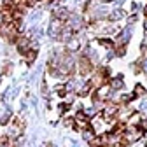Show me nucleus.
Segmentation results:
<instances>
[{"instance_id":"obj_14","label":"nucleus","mask_w":147,"mask_h":147,"mask_svg":"<svg viewBox=\"0 0 147 147\" xmlns=\"http://www.w3.org/2000/svg\"><path fill=\"white\" fill-rule=\"evenodd\" d=\"M65 126H68V128H70V126H74V119H72V117L65 119Z\"/></svg>"},{"instance_id":"obj_15","label":"nucleus","mask_w":147,"mask_h":147,"mask_svg":"<svg viewBox=\"0 0 147 147\" xmlns=\"http://www.w3.org/2000/svg\"><path fill=\"white\" fill-rule=\"evenodd\" d=\"M144 28L147 30V18H145V21H144Z\"/></svg>"},{"instance_id":"obj_4","label":"nucleus","mask_w":147,"mask_h":147,"mask_svg":"<svg viewBox=\"0 0 147 147\" xmlns=\"http://www.w3.org/2000/svg\"><path fill=\"white\" fill-rule=\"evenodd\" d=\"M117 112H119V105L117 103H109V105H105L102 116L105 119H114V116H117Z\"/></svg>"},{"instance_id":"obj_16","label":"nucleus","mask_w":147,"mask_h":147,"mask_svg":"<svg viewBox=\"0 0 147 147\" xmlns=\"http://www.w3.org/2000/svg\"><path fill=\"white\" fill-rule=\"evenodd\" d=\"M144 14H145V18H147V5L144 7Z\"/></svg>"},{"instance_id":"obj_18","label":"nucleus","mask_w":147,"mask_h":147,"mask_svg":"<svg viewBox=\"0 0 147 147\" xmlns=\"http://www.w3.org/2000/svg\"><path fill=\"white\" fill-rule=\"evenodd\" d=\"M102 147H107V145H102Z\"/></svg>"},{"instance_id":"obj_2","label":"nucleus","mask_w":147,"mask_h":147,"mask_svg":"<svg viewBox=\"0 0 147 147\" xmlns=\"http://www.w3.org/2000/svg\"><path fill=\"white\" fill-rule=\"evenodd\" d=\"M77 68H79V74H81V76H88V74H91V70H93V63H91V60H89L88 56H81Z\"/></svg>"},{"instance_id":"obj_5","label":"nucleus","mask_w":147,"mask_h":147,"mask_svg":"<svg viewBox=\"0 0 147 147\" xmlns=\"http://www.w3.org/2000/svg\"><path fill=\"white\" fill-rule=\"evenodd\" d=\"M16 46H18V51H20L21 54H25V53L32 47L28 37H18V39H16Z\"/></svg>"},{"instance_id":"obj_13","label":"nucleus","mask_w":147,"mask_h":147,"mask_svg":"<svg viewBox=\"0 0 147 147\" xmlns=\"http://www.w3.org/2000/svg\"><path fill=\"white\" fill-rule=\"evenodd\" d=\"M9 119H11V112L7 110V112L2 116V119H0V124H7V123H9Z\"/></svg>"},{"instance_id":"obj_11","label":"nucleus","mask_w":147,"mask_h":147,"mask_svg":"<svg viewBox=\"0 0 147 147\" xmlns=\"http://www.w3.org/2000/svg\"><path fill=\"white\" fill-rule=\"evenodd\" d=\"M145 93H147V91H145V88H144L142 84H137V86H135V91H133L135 96H144Z\"/></svg>"},{"instance_id":"obj_6","label":"nucleus","mask_w":147,"mask_h":147,"mask_svg":"<svg viewBox=\"0 0 147 147\" xmlns=\"http://www.w3.org/2000/svg\"><path fill=\"white\" fill-rule=\"evenodd\" d=\"M109 86H110V89L121 91V89L124 88V82H123V76H117V77H112V79H109Z\"/></svg>"},{"instance_id":"obj_10","label":"nucleus","mask_w":147,"mask_h":147,"mask_svg":"<svg viewBox=\"0 0 147 147\" xmlns=\"http://www.w3.org/2000/svg\"><path fill=\"white\" fill-rule=\"evenodd\" d=\"M123 16H124V12H123L121 9H117V11H114L112 14H110V18H109V20H110V21H117V20H121Z\"/></svg>"},{"instance_id":"obj_8","label":"nucleus","mask_w":147,"mask_h":147,"mask_svg":"<svg viewBox=\"0 0 147 147\" xmlns=\"http://www.w3.org/2000/svg\"><path fill=\"white\" fill-rule=\"evenodd\" d=\"M91 88H93V84H91V81H88V82H86V84L79 89V95H81V96H86V95L89 93V91H91Z\"/></svg>"},{"instance_id":"obj_7","label":"nucleus","mask_w":147,"mask_h":147,"mask_svg":"<svg viewBox=\"0 0 147 147\" xmlns=\"http://www.w3.org/2000/svg\"><path fill=\"white\" fill-rule=\"evenodd\" d=\"M23 56H25V61L28 63V65H32L35 60H37V49H33V47H30L25 54H23Z\"/></svg>"},{"instance_id":"obj_9","label":"nucleus","mask_w":147,"mask_h":147,"mask_svg":"<svg viewBox=\"0 0 147 147\" xmlns=\"http://www.w3.org/2000/svg\"><path fill=\"white\" fill-rule=\"evenodd\" d=\"M98 44H100L102 47H107V49H112V47H114V42H112V40H110V39H102V37L98 39Z\"/></svg>"},{"instance_id":"obj_12","label":"nucleus","mask_w":147,"mask_h":147,"mask_svg":"<svg viewBox=\"0 0 147 147\" xmlns=\"http://www.w3.org/2000/svg\"><path fill=\"white\" fill-rule=\"evenodd\" d=\"M137 126L140 128V130H142L144 133H147V119H140V123H138Z\"/></svg>"},{"instance_id":"obj_17","label":"nucleus","mask_w":147,"mask_h":147,"mask_svg":"<svg viewBox=\"0 0 147 147\" xmlns=\"http://www.w3.org/2000/svg\"><path fill=\"white\" fill-rule=\"evenodd\" d=\"M102 2H110V0H102Z\"/></svg>"},{"instance_id":"obj_1","label":"nucleus","mask_w":147,"mask_h":147,"mask_svg":"<svg viewBox=\"0 0 147 147\" xmlns=\"http://www.w3.org/2000/svg\"><path fill=\"white\" fill-rule=\"evenodd\" d=\"M110 86L107 84V82H103L102 86H98L96 88V93L93 95V100L95 102H105V100H109L110 98Z\"/></svg>"},{"instance_id":"obj_3","label":"nucleus","mask_w":147,"mask_h":147,"mask_svg":"<svg viewBox=\"0 0 147 147\" xmlns=\"http://www.w3.org/2000/svg\"><path fill=\"white\" fill-rule=\"evenodd\" d=\"M63 28H65V23L61 20H58V18H54L53 23H51V28H49V35L53 37V39H58Z\"/></svg>"}]
</instances>
